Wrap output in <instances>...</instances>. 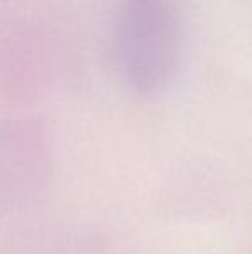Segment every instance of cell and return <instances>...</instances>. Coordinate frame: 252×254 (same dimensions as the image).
<instances>
[{"mask_svg": "<svg viewBox=\"0 0 252 254\" xmlns=\"http://www.w3.org/2000/svg\"><path fill=\"white\" fill-rule=\"evenodd\" d=\"M178 28L168 0H123L114 28V54L138 92L161 90L176 61Z\"/></svg>", "mask_w": 252, "mask_h": 254, "instance_id": "obj_1", "label": "cell"}]
</instances>
